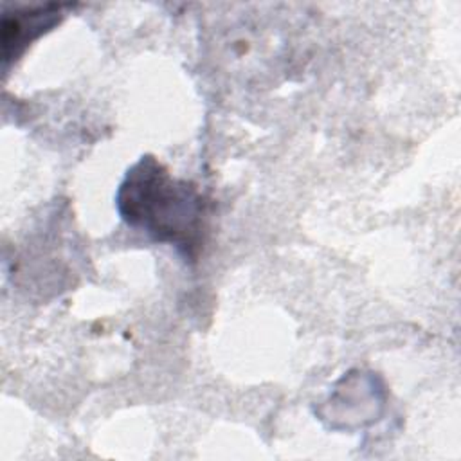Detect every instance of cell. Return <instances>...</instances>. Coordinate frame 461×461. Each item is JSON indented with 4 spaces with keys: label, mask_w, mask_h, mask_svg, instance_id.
I'll return each instance as SVG.
<instances>
[{
    "label": "cell",
    "mask_w": 461,
    "mask_h": 461,
    "mask_svg": "<svg viewBox=\"0 0 461 461\" xmlns=\"http://www.w3.org/2000/svg\"><path fill=\"white\" fill-rule=\"evenodd\" d=\"M115 202L130 227L175 247L185 259L198 258L207 232V203L193 184L175 178L157 158L146 155L128 169Z\"/></svg>",
    "instance_id": "obj_1"
},
{
    "label": "cell",
    "mask_w": 461,
    "mask_h": 461,
    "mask_svg": "<svg viewBox=\"0 0 461 461\" xmlns=\"http://www.w3.org/2000/svg\"><path fill=\"white\" fill-rule=\"evenodd\" d=\"M61 18V5L50 4L29 11H18L13 16H4L2 22V56L4 61L16 56L41 32L56 25Z\"/></svg>",
    "instance_id": "obj_2"
}]
</instances>
